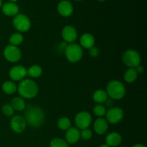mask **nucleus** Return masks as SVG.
I'll list each match as a JSON object with an SVG mask.
<instances>
[{"label":"nucleus","instance_id":"obj_1","mask_svg":"<svg viewBox=\"0 0 147 147\" xmlns=\"http://www.w3.org/2000/svg\"><path fill=\"white\" fill-rule=\"evenodd\" d=\"M27 125L33 128L40 127L44 123L45 115L43 109L38 106L28 105L24 109V116Z\"/></svg>","mask_w":147,"mask_h":147},{"label":"nucleus","instance_id":"obj_2","mask_svg":"<svg viewBox=\"0 0 147 147\" xmlns=\"http://www.w3.org/2000/svg\"><path fill=\"white\" fill-rule=\"evenodd\" d=\"M17 91L22 98L32 99L39 93V86L34 80L23 79L17 87Z\"/></svg>","mask_w":147,"mask_h":147},{"label":"nucleus","instance_id":"obj_3","mask_svg":"<svg viewBox=\"0 0 147 147\" xmlns=\"http://www.w3.org/2000/svg\"><path fill=\"white\" fill-rule=\"evenodd\" d=\"M126 87L122 82L113 80L109 82L106 86V93L109 98L113 100H121L126 95Z\"/></svg>","mask_w":147,"mask_h":147},{"label":"nucleus","instance_id":"obj_4","mask_svg":"<svg viewBox=\"0 0 147 147\" xmlns=\"http://www.w3.org/2000/svg\"><path fill=\"white\" fill-rule=\"evenodd\" d=\"M65 57L69 62L73 63H78L83 57V51L81 46L76 43L67 45L64 51Z\"/></svg>","mask_w":147,"mask_h":147},{"label":"nucleus","instance_id":"obj_5","mask_svg":"<svg viewBox=\"0 0 147 147\" xmlns=\"http://www.w3.org/2000/svg\"><path fill=\"white\" fill-rule=\"evenodd\" d=\"M122 60L129 68H135L140 65L141 56L136 50L129 49L124 52L122 56Z\"/></svg>","mask_w":147,"mask_h":147},{"label":"nucleus","instance_id":"obj_6","mask_svg":"<svg viewBox=\"0 0 147 147\" xmlns=\"http://www.w3.org/2000/svg\"><path fill=\"white\" fill-rule=\"evenodd\" d=\"M13 26L17 31L26 32L31 28V20L28 16L24 14H18L13 19Z\"/></svg>","mask_w":147,"mask_h":147},{"label":"nucleus","instance_id":"obj_7","mask_svg":"<svg viewBox=\"0 0 147 147\" xmlns=\"http://www.w3.org/2000/svg\"><path fill=\"white\" fill-rule=\"evenodd\" d=\"M92 116L87 111H80L75 117V124L78 129H88L92 123Z\"/></svg>","mask_w":147,"mask_h":147},{"label":"nucleus","instance_id":"obj_8","mask_svg":"<svg viewBox=\"0 0 147 147\" xmlns=\"http://www.w3.org/2000/svg\"><path fill=\"white\" fill-rule=\"evenodd\" d=\"M4 57L10 63L18 62L22 57V52L17 46L9 45L4 50Z\"/></svg>","mask_w":147,"mask_h":147},{"label":"nucleus","instance_id":"obj_9","mask_svg":"<svg viewBox=\"0 0 147 147\" xmlns=\"http://www.w3.org/2000/svg\"><path fill=\"white\" fill-rule=\"evenodd\" d=\"M106 117L108 123L116 124L119 123L123 119L124 116V112L123 109L119 107H112L106 111Z\"/></svg>","mask_w":147,"mask_h":147},{"label":"nucleus","instance_id":"obj_10","mask_svg":"<svg viewBox=\"0 0 147 147\" xmlns=\"http://www.w3.org/2000/svg\"><path fill=\"white\" fill-rule=\"evenodd\" d=\"M10 126L14 133L21 134L24 132L27 128V123L23 116L17 115L13 116L10 121Z\"/></svg>","mask_w":147,"mask_h":147},{"label":"nucleus","instance_id":"obj_11","mask_svg":"<svg viewBox=\"0 0 147 147\" xmlns=\"http://www.w3.org/2000/svg\"><path fill=\"white\" fill-rule=\"evenodd\" d=\"M62 37L66 43H73L78 37L77 30L72 25H66L62 30Z\"/></svg>","mask_w":147,"mask_h":147},{"label":"nucleus","instance_id":"obj_12","mask_svg":"<svg viewBox=\"0 0 147 147\" xmlns=\"http://www.w3.org/2000/svg\"><path fill=\"white\" fill-rule=\"evenodd\" d=\"M27 74V69L22 65L14 66L13 67H11L9 73L10 78L14 81L22 80L26 77Z\"/></svg>","mask_w":147,"mask_h":147},{"label":"nucleus","instance_id":"obj_13","mask_svg":"<svg viewBox=\"0 0 147 147\" xmlns=\"http://www.w3.org/2000/svg\"><path fill=\"white\" fill-rule=\"evenodd\" d=\"M59 14L64 17H68L73 13V6L70 1L67 0H62L58 3L57 7Z\"/></svg>","mask_w":147,"mask_h":147},{"label":"nucleus","instance_id":"obj_14","mask_svg":"<svg viewBox=\"0 0 147 147\" xmlns=\"http://www.w3.org/2000/svg\"><path fill=\"white\" fill-rule=\"evenodd\" d=\"M1 11L3 14L8 17H14L19 14L20 11V7L16 3L13 2H6L2 4L1 7Z\"/></svg>","mask_w":147,"mask_h":147},{"label":"nucleus","instance_id":"obj_15","mask_svg":"<svg viewBox=\"0 0 147 147\" xmlns=\"http://www.w3.org/2000/svg\"><path fill=\"white\" fill-rule=\"evenodd\" d=\"M80 139V130L78 128L70 127L66 131L65 133V141L67 144H74L77 143Z\"/></svg>","mask_w":147,"mask_h":147},{"label":"nucleus","instance_id":"obj_16","mask_svg":"<svg viewBox=\"0 0 147 147\" xmlns=\"http://www.w3.org/2000/svg\"><path fill=\"white\" fill-rule=\"evenodd\" d=\"M80 44L82 48L83 47V48L89 50L93 46H95L96 39H95L94 36L90 33H84V34H82L80 38Z\"/></svg>","mask_w":147,"mask_h":147},{"label":"nucleus","instance_id":"obj_17","mask_svg":"<svg viewBox=\"0 0 147 147\" xmlns=\"http://www.w3.org/2000/svg\"><path fill=\"white\" fill-rule=\"evenodd\" d=\"M93 129L95 132L98 135H103L109 129V123L103 118H98L96 120L93 124Z\"/></svg>","mask_w":147,"mask_h":147},{"label":"nucleus","instance_id":"obj_18","mask_svg":"<svg viewBox=\"0 0 147 147\" xmlns=\"http://www.w3.org/2000/svg\"><path fill=\"white\" fill-rule=\"evenodd\" d=\"M122 137L117 132H111L106 137V144L109 147H116L121 144Z\"/></svg>","mask_w":147,"mask_h":147},{"label":"nucleus","instance_id":"obj_19","mask_svg":"<svg viewBox=\"0 0 147 147\" xmlns=\"http://www.w3.org/2000/svg\"><path fill=\"white\" fill-rule=\"evenodd\" d=\"M11 106L17 111H23L27 107L25 101L22 97H14L11 100Z\"/></svg>","mask_w":147,"mask_h":147},{"label":"nucleus","instance_id":"obj_20","mask_svg":"<svg viewBox=\"0 0 147 147\" xmlns=\"http://www.w3.org/2000/svg\"><path fill=\"white\" fill-rule=\"evenodd\" d=\"M108 98H109V96H108L107 93H106V90H101V89L96 90L93 95V100L96 103H97L98 104L104 103L107 100Z\"/></svg>","mask_w":147,"mask_h":147},{"label":"nucleus","instance_id":"obj_21","mask_svg":"<svg viewBox=\"0 0 147 147\" xmlns=\"http://www.w3.org/2000/svg\"><path fill=\"white\" fill-rule=\"evenodd\" d=\"M1 89H2L3 92L5 93L7 95H11L14 94L16 91H17V87L15 85V83L11 80H8V81H5L1 86Z\"/></svg>","mask_w":147,"mask_h":147},{"label":"nucleus","instance_id":"obj_22","mask_svg":"<svg viewBox=\"0 0 147 147\" xmlns=\"http://www.w3.org/2000/svg\"><path fill=\"white\" fill-rule=\"evenodd\" d=\"M138 75L139 74L136 71L135 68H129L125 72L123 78H124L126 82L129 83H131L136 81L138 78Z\"/></svg>","mask_w":147,"mask_h":147},{"label":"nucleus","instance_id":"obj_23","mask_svg":"<svg viewBox=\"0 0 147 147\" xmlns=\"http://www.w3.org/2000/svg\"><path fill=\"white\" fill-rule=\"evenodd\" d=\"M27 74L30 77L34 78L40 77L42 74V68L40 65H34L30 66L28 68V70H27Z\"/></svg>","mask_w":147,"mask_h":147},{"label":"nucleus","instance_id":"obj_24","mask_svg":"<svg viewBox=\"0 0 147 147\" xmlns=\"http://www.w3.org/2000/svg\"><path fill=\"white\" fill-rule=\"evenodd\" d=\"M57 126L60 130L67 131L71 127V121L67 117H61L57 120Z\"/></svg>","mask_w":147,"mask_h":147},{"label":"nucleus","instance_id":"obj_25","mask_svg":"<svg viewBox=\"0 0 147 147\" xmlns=\"http://www.w3.org/2000/svg\"><path fill=\"white\" fill-rule=\"evenodd\" d=\"M24 40V37H23L22 34L20 32H15L13 33L9 37V42L10 45L14 46H17L19 45L22 44Z\"/></svg>","mask_w":147,"mask_h":147},{"label":"nucleus","instance_id":"obj_26","mask_svg":"<svg viewBox=\"0 0 147 147\" xmlns=\"http://www.w3.org/2000/svg\"><path fill=\"white\" fill-rule=\"evenodd\" d=\"M50 147H69V144L64 139L55 138L50 142Z\"/></svg>","mask_w":147,"mask_h":147},{"label":"nucleus","instance_id":"obj_27","mask_svg":"<svg viewBox=\"0 0 147 147\" xmlns=\"http://www.w3.org/2000/svg\"><path fill=\"white\" fill-rule=\"evenodd\" d=\"M93 113L96 115V116L99 118H101L106 115V109L104 106L102 104H97L93 107Z\"/></svg>","mask_w":147,"mask_h":147},{"label":"nucleus","instance_id":"obj_28","mask_svg":"<svg viewBox=\"0 0 147 147\" xmlns=\"http://www.w3.org/2000/svg\"><path fill=\"white\" fill-rule=\"evenodd\" d=\"M2 112L7 116H12L14 115V110L11 106V104L6 103L2 106Z\"/></svg>","mask_w":147,"mask_h":147},{"label":"nucleus","instance_id":"obj_29","mask_svg":"<svg viewBox=\"0 0 147 147\" xmlns=\"http://www.w3.org/2000/svg\"><path fill=\"white\" fill-rule=\"evenodd\" d=\"M80 138H82L84 140H89L93 136V132H92V131L90 129H86L80 131Z\"/></svg>","mask_w":147,"mask_h":147},{"label":"nucleus","instance_id":"obj_30","mask_svg":"<svg viewBox=\"0 0 147 147\" xmlns=\"http://www.w3.org/2000/svg\"><path fill=\"white\" fill-rule=\"evenodd\" d=\"M89 55H90V57H97L100 54V50L96 46H93V47L89 49V51H88Z\"/></svg>","mask_w":147,"mask_h":147},{"label":"nucleus","instance_id":"obj_31","mask_svg":"<svg viewBox=\"0 0 147 147\" xmlns=\"http://www.w3.org/2000/svg\"><path fill=\"white\" fill-rule=\"evenodd\" d=\"M135 70L137 72L138 74H142L144 73V67L142 65H140L135 67Z\"/></svg>","mask_w":147,"mask_h":147},{"label":"nucleus","instance_id":"obj_32","mask_svg":"<svg viewBox=\"0 0 147 147\" xmlns=\"http://www.w3.org/2000/svg\"><path fill=\"white\" fill-rule=\"evenodd\" d=\"M132 147H146L144 144H136L134 145Z\"/></svg>","mask_w":147,"mask_h":147},{"label":"nucleus","instance_id":"obj_33","mask_svg":"<svg viewBox=\"0 0 147 147\" xmlns=\"http://www.w3.org/2000/svg\"><path fill=\"white\" fill-rule=\"evenodd\" d=\"M99 147H109V146H108L107 144H101Z\"/></svg>","mask_w":147,"mask_h":147},{"label":"nucleus","instance_id":"obj_34","mask_svg":"<svg viewBox=\"0 0 147 147\" xmlns=\"http://www.w3.org/2000/svg\"><path fill=\"white\" fill-rule=\"evenodd\" d=\"M17 1H18V0H9V2H13V3L17 2Z\"/></svg>","mask_w":147,"mask_h":147},{"label":"nucleus","instance_id":"obj_35","mask_svg":"<svg viewBox=\"0 0 147 147\" xmlns=\"http://www.w3.org/2000/svg\"><path fill=\"white\" fill-rule=\"evenodd\" d=\"M2 4H3L2 0H0V9H1V7H2Z\"/></svg>","mask_w":147,"mask_h":147},{"label":"nucleus","instance_id":"obj_36","mask_svg":"<svg viewBox=\"0 0 147 147\" xmlns=\"http://www.w3.org/2000/svg\"><path fill=\"white\" fill-rule=\"evenodd\" d=\"M98 1L99 2H103V1H105L106 0H98Z\"/></svg>","mask_w":147,"mask_h":147},{"label":"nucleus","instance_id":"obj_37","mask_svg":"<svg viewBox=\"0 0 147 147\" xmlns=\"http://www.w3.org/2000/svg\"><path fill=\"white\" fill-rule=\"evenodd\" d=\"M74 1H82V0H74Z\"/></svg>","mask_w":147,"mask_h":147},{"label":"nucleus","instance_id":"obj_38","mask_svg":"<svg viewBox=\"0 0 147 147\" xmlns=\"http://www.w3.org/2000/svg\"><path fill=\"white\" fill-rule=\"evenodd\" d=\"M121 147H126V146H121Z\"/></svg>","mask_w":147,"mask_h":147}]
</instances>
